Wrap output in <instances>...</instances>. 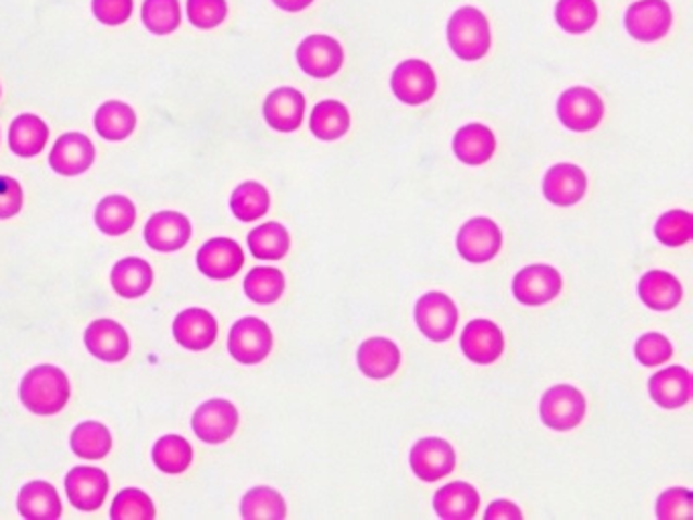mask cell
Instances as JSON below:
<instances>
[{"label":"cell","instance_id":"obj_7","mask_svg":"<svg viewBox=\"0 0 693 520\" xmlns=\"http://www.w3.org/2000/svg\"><path fill=\"white\" fill-rule=\"evenodd\" d=\"M273 350V332L259 318H243L232 325L228 352L240 364H259Z\"/></svg>","mask_w":693,"mask_h":520},{"label":"cell","instance_id":"obj_33","mask_svg":"<svg viewBox=\"0 0 693 520\" xmlns=\"http://www.w3.org/2000/svg\"><path fill=\"white\" fill-rule=\"evenodd\" d=\"M350 112L338 100H324L313 108L309 128L320 140H338L350 131Z\"/></svg>","mask_w":693,"mask_h":520},{"label":"cell","instance_id":"obj_32","mask_svg":"<svg viewBox=\"0 0 693 520\" xmlns=\"http://www.w3.org/2000/svg\"><path fill=\"white\" fill-rule=\"evenodd\" d=\"M96 226L109 236H123L135 226L137 208L126 196H107L96 208Z\"/></svg>","mask_w":693,"mask_h":520},{"label":"cell","instance_id":"obj_42","mask_svg":"<svg viewBox=\"0 0 693 520\" xmlns=\"http://www.w3.org/2000/svg\"><path fill=\"white\" fill-rule=\"evenodd\" d=\"M110 517L114 520H153V500L143 490L124 488L116 494Z\"/></svg>","mask_w":693,"mask_h":520},{"label":"cell","instance_id":"obj_18","mask_svg":"<svg viewBox=\"0 0 693 520\" xmlns=\"http://www.w3.org/2000/svg\"><path fill=\"white\" fill-rule=\"evenodd\" d=\"M587 191V177L584 169L573 163H557L547 171L543 179V196L559 208L576 206Z\"/></svg>","mask_w":693,"mask_h":520},{"label":"cell","instance_id":"obj_36","mask_svg":"<svg viewBox=\"0 0 693 520\" xmlns=\"http://www.w3.org/2000/svg\"><path fill=\"white\" fill-rule=\"evenodd\" d=\"M240 515L247 520H283L287 517V505L277 490L259 486L245 494Z\"/></svg>","mask_w":693,"mask_h":520},{"label":"cell","instance_id":"obj_43","mask_svg":"<svg viewBox=\"0 0 693 520\" xmlns=\"http://www.w3.org/2000/svg\"><path fill=\"white\" fill-rule=\"evenodd\" d=\"M655 236L665 246L688 245L693 238V215L685 210H671L657 220Z\"/></svg>","mask_w":693,"mask_h":520},{"label":"cell","instance_id":"obj_47","mask_svg":"<svg viewBox=\"0 0 693 520\" xmlns=\"http://www.w3.org/2000/svg\"><path fill=\"white\" fill-rule=\"evenodd\" d=\"M133 0H92L94 16L109 27L126 23L133 16Z\"/></svg>","mask_w":693,"mask_h":520},{"label":"cell","instance_id":"obj_13","mask_svg":"<svg viewBox=\"0 0 693 520\" xmlns=\"http://www.w3.org/2000/svg\"><path fill=\"white\" fill-rule=\"evenodd\" d=\"M411 470L423 482H437L456 468V451L442 437H423L411 449Z\"/></svg>","mask_w":693,"mask_h":520},{"label":"cell","instance_id":"obj_29","mask_svg":"<svg viewBox=\"0 0 693 520\" xmlns=\"http://www.w3.org/2000/svg\"><path fill=\"white\" fill-rule=\"evenodd\" d=\"M112 287L124 299H137L149 293L153 285V269L147 260L128 257L119 260L112 269Z\"/></svg>","mask_w":693,"mask_h":520},{"label":"cell","instance_id":"obj_34","mask_svg":"<svg viewBox=\"0 0 693 520\" xmlns=\"http://www.w3.org/2000/svg\"><path fill=\"white\" fill-rule=\"evenodd\" d=\"M292 246L289 232L279 222H267L248 234V248L259 260H281Z\"/></svg>","mask_w":693,"mask_h":520},{"label":"cell","instance_id":"obj_9","mask_svg":"<svg viewBox=\"0 0 693 520\" xmlns=\"http://www.w3.org/2000/svg\"><path fill=\"white\" fill-rule=\"evenodd\" d=\"M238 409L226 398H212L198 407L191 419L194 433L203 444H224L238 428Z\"/></svg>","mask_w":693,"mask_h":520},{"label":"cell","instance_id":"obj_46","mask_svg":"<svg viewBox=\"0 0 693 520\" xmlns=\"http://www.w3.org/2000/svg\"><path fill=\"white\" fill-rule=\"evenodd\" d=\"M657 517L661 520L693 517V494L688 488H669L657 498Z\"/></svg>","mask_w":693,"mask_h":520},{"label":"cell","instance_id":"obj_51","mask_svg":"<svg viewBox=\"0 0 693 520\" xmlns=\"http://www.w3.org/2000/svg\"><path fill=\"white\" fill-rule=\"evenodd\" d=\"M0 96H2V88H0Z\"/></svg>","mask_w":693,"mask_h":520},{"label":"cell","instance_id":"obj_16","mask_svg":"<svg viewBox=\"0 0 693 520\" xmlns=\"http://www.w3.org/2000/svg\"><path fill=\"white\" fill-rule=\"evenodd\" d=\"M196 262L201 275L226 281L240 273L245 264V252L232 238H212L201 246Z\"/></svg>","mask_w":693,"mask_h":520},{"label":"cell","instance_id":"obj_20","mask_svg":"<svg viewBox=\"0 0 693 520\" xmlns=\"http://www.w3.org/2000/svg\"><path fill=\"white\" fill-rule=\"evenodd\" d=\"M84 342L88 352L102 362H121L131 352V337L114 320H96L88 325Z\"/></svg>","mask_w":693,"mask_h":520},{"label":"cell","instance_id":"obj_12","mask_svg":"<svg viewBox=\"0 0 693 520\" xmlns=\"http://www.w3.org/2000/svg\"><path fill=\"white\" fill-rule=\"evenodd\" d=\"M297 63L311 77L325 79L336 76L344 63V49L330 35H309L297 47Z\"/></svg>","mask_w":693,"mask_h":520},{"label":"cell","instance_id":"obj_10","mask_svg":"<svg viewBox=\"0 0 693 520\" xmlns=\"http://www.w3.org/2000/svg\"><path fill=\"white\" fill-rule=\"evenodd\" d=\"M456 245L463 260L482 264L498 255L503 246V232L491 218H472L458 232Z\"/></svg>","mask_w":693,"mask_h":520},{"label":"cell","instance_id":"obj_3","mask_svg":"<svg viewBox=\"0 0 693 520\" xmlns=\"http://www.w3.org/2000/svg\"><path fill=\"white\" fill-rule=\"evenodd\" d=\"M541 421L554 431H571L578 428L585 417V398L571 384L552 386L540 405Z\"/></svg>","mask_w":693,"mask_h":520},{"label":"cell","instance_id":"obj_31","mask_svg":"<svg viewBox=\"0 0 693 520\" xmlns=\"http://www.w3.org/2000/svg\"><path fill=\"white\" fill-rule=\"evenodd\" d=\"M96 133L107 140H124L131 137L137 126V114L133 107L119 100H110L98 108L94 116Z\"/></svg>","mask_w":693,"mask_h":520},{"label":"cell","instance_id":"obj_49","mask_svg":"<svg viewBox=\"0 0 693 520\" xmlns=\"http://www.w3.org/2000/svg\"><path fill=\"white\" fill-rule=\"evenodd\" d=\"M484 519L521 520L523 519V512H521L519 506L510 503V500H494L493 505L488 506V510L484 512Z\"/></svg>","mask_w":693,"mask_h":520},{"label":"cell","instance_id":"obj_5","mask_svg":"<svg viewBox=\"0 0 693 520\" xmlns=\"http://www.w3.org/2000/svg\"><path fill=\"white\" fill-rule=\"evenodd\" d=\"M458 307L446 293H425L416 306V322L419 332L432 342H446L454 336L458 325Z\"/></svg>","mask_w":693,"mask_h":520},{"label":"cell","instance_id":"obj_8","mask_svg":"<svg viewBox=\"0 0 693 520\" xmlns=\"http://www.w3.org/2000/svg\"><path fill=\"white\" fill-rule=\"evenodd\" d=\"M564 289V278L549 264H531L521 269L512 281V293L519 304L540 307L554 301Z\"/></svg>","mask_w":693,"mask_h":520},{"label":"cell","instance_id":"obj_50","mask_svg":"<svg viewBox=\"0 0 693 520\" xmlns=\"http://www.w3.org/2000/svg\"><path fill=\"white\" fill-rule=\"evenodd\" d=\"M273 2L287 13H299V11L308 9L309 4H313V0H273Z\"/></svg>","mask_w":693,"mask_h":520},{"label":"cell","instance_id":"obj_23","mask_svg":"<svg viewBox=\"0 0 693 520\" xmlns=\"http://www.w3.org/2000/svg\"><path fill=\"white\" fill-rule=\"evenodd\" d=\"M356 360L362 374L374 381H385L401 367V350L388 337H370L360 344Z\"/></svg>","mask_w":693,"mask_h":520},{"label":"cell","instance_id":"obj_22","mask_svg":"<svg viewBox=\"0 0 693 520\" xmlns=\"http://www.w3.org/2000/svg\"><path fill=\"white\" fill-rule=\"evenodd\" d=\"M191 238V224L180 212H157L145 226V240L157 252H175Z\"/></svg>","mask_w":693,"mask_h":520},{"label":"cell","instance_id":"obj_40","mask_svg":"<svg viewBox=\"0 0 693 520\" xmlns=\"http://www.w3.org/2000/svg\"><path fill=\"white\" fill-rule=\"evenodd\" d=\"M194 459V449L180 435H165L153 447L154 466L165 474H182Z\"/></svg>","mask_w":693,"mask_h":520},{"label":"cell","instance_id":"obj_37","mask_svg":"<svg viewBox=\"0 0 693 520\" xmlns=\"http://www.w3.org/2000/svg\"><path fill=\"white\" fill-rule=\"evenodd\" d=\"M269 208H271V196L262 184L247 182L232 191V214L236 215L240 222H255L267 214Z\"/></svg>","mask_w":693,"mask_h":520},{"label":"cell","instance_id":"obj_17","mask_svg":"<svg viewBox=\"0 0 693 520\" xmlns=\"http://www.w3.org/2000/svg\"><path fill=\"white\" fill-rule=\"evenodd\" d=\"M462 352L474 364H494L505 352V336L491 320L468 323L462 334Z\"/></svg>","mask_w":693,"mask_h":520},{"label":"cell","instance_id":"obj_11","mask_svg":"<svg viewBox=\"0 0 693 520\" xmlns=\"http://www.w3.org/2000/svg\"><path fill=\"white\" fill-rule=\"evenodd\" d=\"M673 23L667 0H636L624 15V27L634 39L653 44L665 37Z\"/></svg>","mask_w":693,"mask_h":520},{"label":"cell","instance_id":"obj_45","mask_svg":"<svg viewBox=\"0 0 693 520\" xmlns=\"http://www.w3.org/2000/svg\"><path fill=\"white\" fill-rule=\"evenodd\" d=\"M634 356L643 367L655 368L661 367L667 360H671L673 356V346L667 337L657 334V332H648L645 336L639 337L634 344Z\"/></svg>","mask_w":693,"mask_h":520},{"label":"cell","instance_id":"obj_1","mask_svg":"<svg viewBox=\"0 0 693 520\" xmlns=\"http://www.w3.org/2000/svg\"><path fill=\"white\" fill-rule=\"evenodd\" d=\"M18 397L32 413L41 417L60 413L70 400V381L62 368L41 364L25 374Z\"/></svg>","mask_w":693,"mask_h":520},{"label":"cell","instance_id":"obj_28","mask_svg":"<svg viewBox=\"0 0 693 520\" xmlns=\"http://www.w3.org/2000/svg\"><path fill=\"white\" fill-rule=\"evenodd\" d=\"M639 297L653 311H669L683 299V289L678 276L665 271H648L639 281Z\"/></svg>","mask_w":693,"mask_h":520},{"label":"cell","instance_id":"obj_38","mask_svg":"<svg viewBox=\"0 0 693 520\" xmlns=\"http://www.w3.org/2000/svg\"><path fill=\"white\" fill-rule=\"evenodd\" d=\"M248 299L259 306H271L285 293V276L275 267H257L245 278Z\"/></svg>","mask_w":693,"mask_h":520},{"label":"cell","instance_id":"obj_30","mask_svg":"<svg viewBox=\"0 0 693 520\" xmlns=\"http://www.w3.org/2000/svg\"><path fill=\"white\" fill-rule=\"evenodd\" d=\"M47 140H49V128L35 114L16 116L9 128V145L13 153L25 159L41 153L46 149Z\"/></svg>","mask_w":693,"mask_h":520},{"label":"cell","instance_id":"obj_35","mask_svg":"<svg viewBox=\"0 0 693 520\" xmlns=\"http://www.w3.org/2000/svg\"><path fill=\"white\" fill-rule=\"evenodd\" d=\"M70 445L77 458L102 459L112 449V435L107 425L98 421H86L72 431Z\"/></svg>","mask_w":693,"mask_h":520},{"label":"cell","instance_id":"obj_48","mask_svg":"<svg viewBox=\"0 0 693 520\" xmlns=\"http://www.w3.org/2000/svg\"><path fill=\"white\" fill-rule=\"evenodd\" d=\"M23 208V189L13 177L0 175V220H9Z\"/></svg>","mask_w":693,"mask_h":520},{"label":"cell","instance_id":"obj_26","mask_svg":"<svg viewBox=\"0 0 693 520\" xmlns=\"http://www.w3.org/2000/svg\"><path fill=\"white\" fill-rule=\"evenodd\" d=\"M16 508L23 519L58 520L62 517L60 494L44 480H35L21 488L16 498Z\"/></svg>","mask_w":693,"mask_h":520},{"label":"cell","instance_id":"obj_25","mask_svg":"<svg viewBox=\"0 0 693 520\" xmlns=\"http://www.w3.org/2000/svg\"><path fill=\"white\" fill-rule=\"evenodd\" d=\"M480 508V494L472 484L449 482L433 496V510L444 520H472Z\"/></svg>","mask_w":693,"mask_h":520},{"label":"cell","instance_id":"obj_4","mask_svg":"<svg viewBox=\"0 0 693 520\" xmlns=\"http://www.w3.org/2000/svg\"><path fill=\"white\" fill-rule=\"evenodd\" d=\"M557 116L573 133L594 131L604 119V102L592 88H570L557 100Z\"/></svg>","mask_w":693,"mask_h":520},{"label":"cell","instance_id":"obj_6","mask_svg":"<svg viewBox=\"0 0 693 520\" xmlns=\"http://www.w3.org/2000/svg\"><path fill=\"white\" fill-rule=\"evenodd\" d=\"M391 88L403 104L419 107L430 102L437 92V77L430 63L423 60H407L395 67L391 76Z\"/></svg>","mask_w":693,"mask_h":520},{"label":"cell","instance_id":"obj_14","mask_svg":"<svg viewBox=\"0 0 693 520\" xmlns=\"http://www.w3.org/2000/svg\"><path fill=\"white\" fill-rule=\"evenodd\" d=\"M65 492L70 505L77 510L92 512L104 505L109 494V475L98 468L77 466L65 475Z\"/></svg>","mask_w":693,"mask_h":520},{"label":"cell","instance_id":"obj_39","mask_svg":"<svg viewBox=\"0 0 693 520\" xmlns=\"http://www.w3.org/2000/svg\"><path fill=\"white\" fill-rule=\"evenodd\" d=\"M555 21L566 33L582 35L598 21V7L594 0H559L555 7Z\"/></svg>","mask_w":693,"mask_h":520},{"label":"cell","instance_id":"obj_19","mask_svg":"<svg viewBox=\"0 0 693 520\" xmlns=\"http://www.w3.org/2000/svg\"><path fill=\"white\" fill-rule=\"evenodd\" d=\"M173 336L187 350H208L216 342V318L200 307L184 309L173 322Z\"/></svg>","mask_w":693,"mask_h":520},{"label":"cell","instance_id":"obj_2","mask_svg":"<svg viewBox=\"0 0 693 520\" xmlns=\"http://www.w3.org/2000/svg\"><path fill=\"white\" fill-rule=\"evenodd\" d=\"M447 44L463 62L482 60L493 44L488 18L474 7L458 9L447 23Z\"/></svg>","mask_w":693,"mask_h":520},{"label":"cell","instance_id":"obj_27","mask_svg":"<svg viewBox=\"0 0 693 520\" xmlns=\"http://www.w3.org/2000/svg\"><path fill=\"white\" fill-rule=\"evenodd\" d=\"M496 151V137L484 124L472 123L462 126L454 137V153L466 165H484Z\"/></svg>","mask_w":693,"mask_h":520},{"label":"cell","instance_id":"obj_21","mask_svg":"<svg viewBox=\"0 0 693 520\" xmlns=\"http://www.w3.org/2000/svg\"><path fill=\"white\" fill-rule=\"evenodd\" d=\"M262 114L273 131L293 133L304 124L306 98L295 88H277L267 96Z\"/></svg>","mask_w":693,"mask_h":520},{"label":"cell","instance_id":"obj_44","mask_svg":"<svg viewBox=\"0 0 693 520\" xmlns=\"http://www.w3.org/2000/svg\"><path fill=\"white\" fill-rule=\"evenodd\" d=\"M228 15L226 0H187V18L194 27L210 32L224 23Z\"/></svg>","mask_w":693,"mask_h":520},{"label":"cell","instance_id":"obj_24","mask_svg":"<svg viewBox=\"0 0 693 520\" xmlns=\"http://www.w3.org/2000/svg\"><path fill=\"white\" fill-rule=\"evenodd\" d=\"M648 393L663 409L685 407L692 398V374L683 367L665 368L651 376Z\"/></svg>","mask_w":693,"mask_h":520},{"label":"cell","instance_id":"obj_15","mask_svg":"<svg viewBox=\"0 0 693 520\" xmlns=\"http://www.w3.org/2000/svg\"><path fill=\"white\" fill-rule=\"evenodd\" d=\"M96 159L94 143L82 133H67L55 140L49 165L63 177H76L92 168Z\"/></svg>","mask_w":693,"mask_h":520},{"label":"cell","instance_id":"obj_41","mask_svg":"<svg viewBox=\"0 0 693 520\" xmlns=\"http://www.w3.org/2000/svg\"><path fill=\"white\" fill-rule=\"evenodd\" d=\"M143 23L154 35H170L182 25L180 0H145Z\"/></svg>","mask_w":693,"mask_h":520}]
</instances>
